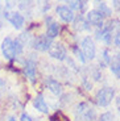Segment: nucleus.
Here are the masks:
<instances>
[{
    "mask_svg": "<svg viewBox=\"0 0 120 121\" xmlns=\"http://www.w3.org/2000/svg\"><path fill=\"white\" fill-rule=\"evenodd\" d=\"M20 121H32V118H30L29 115H27V113H23L20 117Z\"/></svg>",
    "mask_w": 120,
    "mask_h": 121,
    "instance_id": "nucleus-23",
    "label": "nucleus"
},
{
    "mask_svg": "<svg viewBox=\"0 0 120 121\" xmlns=\"http://www.w3.org/2000/svg\"><path fill=\"white\" fill-rule=\"evenodd\" d=\"M70 9H77L79 12H84L87 8V1H67Z\"/></svg>",
    "mask_w": 120,
    "mask_h": 121,
    "instance_id": "nucleus-18",
    "label": "nucleus"
},
{
    "mask_svg": "<svg viewBox=\"0 0 120 121\" xmlns=\"http://www.w3.org/2000/svg\"><path fill=\"white\" fill-rule=\"evenodd\" d=\"M5 17L8 18L9 22H11L16 29H20V28L24 25V17H23L18 12H7Z\"/></svg>",
    "mask_w": 120,
    "mask_h": 121,
    "instance_id": "nucleus-10",
    "label": "nucleus"
},
{
    "mask_svg": "<svg viewBox=\"0 0 120 121\" xmlns=\"http://www.w3.org/2000/svg\"><path fill=\"white\" fill-rule=\"evenodd\" d=\"M114 5H115V8H116V9H119V11H120V1H114Z\"/></svg>",
    "mask_w": 120,
    "mask_h": 121,
    "instance_id": "nucleus-24",
    "label": "nucleus"
},
{
    "mask_svg": "<svg viewBox=\"0 0 120 121\" xmlns=\"http://www.w3.org/2000/svg\"><path fill=\"white\" fill-rule=\"evenodd\" d=\"M49 54H50V57L55 58L58 60H65L67 57L66 49L63 48L61 43H54V45H51L50 49H49Z\"/></svg>",
    "mask_w": 120,
    "mask_h": 121,
    "instance_id": "nucleus-7",
    "label": "nucleus"
},
{
    "mask_svg": "<svg viewBox=\"0 0 120 121\" xmlns=\"http://www.w3.org/2000/svg\"><path fill=\"white\" fill-rule=\"evenodd\" d=\"M25 74H27V76L29 78L30 82H34V79H36V63H34V60L32 59L27 60V63H25Z\"/></svg>",
    "mask_w": 120,
    "mask_h": 121,
    "instance_id": "nucleus-12",
    "label": "nucleus"
},
{
    "mask_svg": "<svg viewBox=\"0 0 120 121\" xmlns=\"http://www.w3.org/2000/svg\"><path fill=\"white\" fill-rule=\"evenodd\" d=\"M82 53H83L86 59H94L95 58L96 49H95V45H94V41L90 37H86L82 41Z\"/></svg>",
    "mask_w": 120,
    "mask_h": 121,
    "instance_id": "nucleus-5",
    "label": "nucleus"
},
{
    "mask_svg": "<svg viewBox=\"0 0 120 121\" xmlns=\"http://www.w3.org/2000/svg\"><path fill=\"white\" fill-rule=\"evenodd\" d=\"M32 45H33V48L36 49V50H40V52H46V50H48L49 52V49L53 45V42H51V39L49 38L46 34H41V36L36 37V38L33 39Z\"/></svg>",
    "mask_w": 120,
    "mask_h": 121,
    "instance_id": "nucleus-4",
    "label": "nucleus"
},
{
    "mask_svg": "<svg viewBox=\"0 0 120 121\" xmlns=\"http://www.w3.org/2000/svg\"><path fill=\"white\" fill-rule=\"evenodd\" d=\"M99 121H114V116H112V113L106 112V113H103V115L100 116Z\"/></svg>",
    "mask_w": 120,
    "mask_h": 121,
    "instance_id": "nucleus-21",
    "label": "nucleus"
},
{
    "mask_svg": "<svg viewBox=\"0 0 120 121\" xmlns=\"http://www.w3.org/2000/svg\"><path fill=\"white\" fill-rule=\"evenodd\" d=\"M73 50H74V54L77 55V58L81 60L82 63H84V62H86V58H84V55H83V53H82V50H79L77 46H74V48H73Z\"/></svg>",
    "mask_w": 120,
    "mask_h": 121,
    "instance_id": "nucleus-20",
    "label": "nucleus"
},
{
    "mask_svg": "<svg viewBox=\"0 0 120 121\" xmlns=\"http://www.w3.org/2000/svg\"><path fill=\"white\" fill-rule=\"evenodd\" d=\"M115 43L117 48H120V29H117L116 34H115Z\"/></svg>",
    "mask_w": 120,
    "mask_h": 121,
    "instance_id": "nucleus-22",
    "label": "nucleus"
},
{
    "mask_svg": "<svg viewBox=\"0 0 120 121\" xmlns=\"http://www.w3.org/2000/svg\"><path fill=\"white\" fill-rule=\"evenodd\" d=\"M57 13L61 17V20L65 21V22H71L73 20H74V13H73V11L66 5L57 7Z\"/></svg>",
    "mask_w": 120,
    "mask_h": 121,
    "instance_id": "nucleus-9",
    "label": "nucleus"
},
{
    "mask_svg": "<svg viewBox=\"0 0 120 121\" xmlns=\"http://www.w3.org/2000/svg\"><path fill=\"white\" fill-rule=\"evenodd\" d=\"M117 21L116 20H112V21L107 22L106 25H103V26L98 28L96 29V38L98 39H102V41H104L106 43H110L111 42V36L112 33H114L115 28H117Z\"/></svg>",
    "mask_w": 120,
    "mask_h": 121,
    "instance_id": "nucleus-1",
    "label": "nucleus"
},
{
    "mask_svg": "<svg viewBox=\"0 0 120 121\" xmlns=\"http://www.w3.org/2000/svg\"><path fill=\"white\" fill-rule=\"evenodd\" d=\"M77 117L83 121H94L96 118L95 111L91 108L87 103H81L77 107Z\"/></svg>",
    "mask_w": 120,
    "mask_h": 121,
    "instance_id": "nucleus-3",
    "label": "nucleus"
},
{
    "mask_svg": "<svg viewBox=\"0 0 120 121\" xmlns=\"http://www.w3.org/2000/svg\"><path fill=\"white\" fill-rule=\"evenodd\" d=\"M1 52L7 59H13L15 58V46H13V39L7 37L1 43Z\"/></svg>",
    "mask_w": 120,
    "mask_h": 121,
    "instance_id": "nucleus-6",
    "label": "nucleus"
},
{
    "mask_svg": "<svg viewBox=\"0 0 120 121\" xmlns=\"http://www.w3.org/2000/svg\"><path fill=\"white\" fill-rule=\"evenodd\" d=\"M115 97V90L112 87H104L96 92V103L100 107H107Z\"/></svg>",
    "mask_w": 120,
    "mask_h": 121,
    "instance_id": "nucleus-2",
    "label": "nucleus"
},
{
    "mask_svg": "<svg viewBox=\"0 0 120 121\" xmlns=\"http://www.w3.org/2000/svg\"><path fill=\"white\" fill-rule=\"evenodd\" d=\"M58 32H60V25L57 22H50L48 25V33H46V36L50 39H53L55 36H58Z\"/></svg>",
    "mask_w": 120,
    "mask_h": 121,
    "instance_id": "nucleus-17",
    "label": "nucleus"
},
{
    "mask_svg": "<svg viewBox=\"0 0 120 121\" xmlns=\"http://www.w3.org/2000/svg\"><path fill=\"white\" fill-rule=\"evenodd\" d=\"M50 121H69V118L62 112H55L53 116H50Z\"/></svg>",
    "mask_w": 120,
    "mask_h": 121,
    "instance_id": "nucleus-19",
    "label": "nucleus"
},
{
    "mask_svg": "<svg viewBox=\"0 0 120 121\" xmlns=\"http://www.w3.org/2000/svg\"><path fill=\"white\" fill-rule=\"evenodd\" d=\"M0 29H1V22H0Z\"/></svg>",
    "mask_w": 120,
    "mask_h": 121,
    "instance_id": "nucleus-27",
    "label": "nucleus"
},
{
    "mask_svg": "<svg viewBox=\"0 0 120 121\" xmlns=\"http://www.w3.org/2000/svg\"><path fill=\"white\" fill-rule=\"evenodd\" d=\"M33 105H34V108H36L37 111H40V112H42V113H48L49 112L48 104L45 103V99L42 97V95H38V96L33 100Z\"/></svg>",
    "mask_w": 120,
    "mask_h": 121,
    "instance_id": "nucleus-13",
    "label": "nucleus"
},
{
    "mask_svg": "<svg viewBox=\"0 0 120 121\" xmlns=\"http://www.w3.org/2000/svg\"><path fill=\"white\" fill-rule=\"evenodd\" d=\"M8 121H16V118H15V117H9Z\"/></svg>",
    "mask_w": 120,
    "mask_h": 121,
    "instance_id": "nucleus-26",
    "label": "nucleus"
},
{
    "mask_svg": "<svg viewBox=\"0 0 120 121\" xmlns=\"http://www.w3.org/2000/svg\"><path fill=\"white\" fill-rule=\"evenodd\" d=\"M116 103H117V108H119V112H120V96L117 97V100H116Z\"/></svg>",
    "mask_w": 120,
    "mask_h": 121,
    "instance_id": "nucleus-25",
    "label": "nucleus"
},
{
    "mask_svg": "<svg viewBox=\"0 0 120 121\" xmlns=\"http://www.w3.org/2000/svg\"><path fill=\"white\" fill-rule=\"evenodd\" d=\"M108 65H110V69H111L112 73H114L117 78H120V55H114V57H111Z\"/></svg>",
    "mask_w": 120,
    "mask_h": 121,
    "instance_id": "nucleus-14",
    "label": "nucleus"
},
{
    "mask_svg": "<svg viewBox=\"0 0 120 121\" xmlns=\"http://www.w3.org/2000/svg\"><path fill=\"white\" fill-rule=\"evenodd\" d=\"M103 16L100 15L96 9H92V11H90V12L87 13V22L88 24H91V25H94V26H96V28H100V26H103Z\"/></svg>",
    "mask_w": 120,
    "mask_h": 121,
    "instance_id": "nucleus-8",
    "label": "nucleus"
},
{
    "mask_svg": "<svg viewBox=\"0 0 120 121\" xmlns=\"http://www.w3.org/2000/svg\"><path fill=\"white\" fill-rule=\"evenodd\" d=\"M46 84H48V88L53 92L54 95H61L62 94V86L57 82V80H54V79H48L46 80Z\"/></svg>",
    "mask_w": 120,
    "mask_h": 121,
    "instance_id": "nucleus-15",
    "label": "nucleus"
},
{
    "mask_svg": "<svg viewBox=\"0 0 120 121\" xmlns=\"http://www.w3.org/2000/svg\"><path fill=\"white\" fill-rule=\"evenodd\" d=\"M73 26H74L75 30L82 32V30L88 29V28H90V24L87 22V20L84 18L83 15H78L77 17H74V20H73Z\"/></svg>",
    "mask_w": 120,
    "mask_h": 121,
    "instance_id": "nucleus-11",
    "label": "nucleus"
},
{
    "mask_svg": "<svg viewBox=\"0 0 120 121\" xmlns=\"http://www.w3.org/2000/svg\"><path fill=\"white\" fill-rule=\"evenodd\" d=\"M96 11L103 16V17H108L111 16V8L103 1H96Z\"/></svg>",
    "mask_w": 120,
    "mask_h": 121,
    "instance_id": "nucleus-16",
    "label": "nucleus"
}]
</instances>
